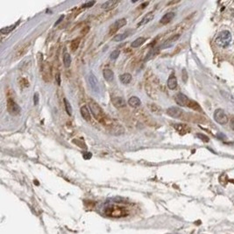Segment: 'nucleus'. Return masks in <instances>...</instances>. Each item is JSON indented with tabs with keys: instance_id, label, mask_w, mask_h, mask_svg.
Masks as SVG:
<instances>
[{
	"instance_id": "nucleus-34",
	"label": "nucleus",
	"mask_w": 234,
	"mask_h": 234,
	"mask_svg": "<svg viewBox=\"0 0 234 234\" xmlns=\"http://www.w3.org/2000/svg\"><path fill=\"white\" fill-rule=\"evenodd\" d=\"M19 83H20V85H21L22 87L29 86V82H28L27 79H25V78H22V79H20Z\"/></svg>"
},
{
	"instance_id": "nucleus-27",
	"label": "nucleus",
	"mask_w": 234,
	"mask_h": 234,
	"mask_svg": "<svg viewBox=\"0 0 234 234\" xmlns=\"http://www.w3.org/2000/svg\"><path fill=\"white\" fill-rule=\"evenodd\" d=\"M79 45H80V39L79 38L75 39L70 43V49L72 50L73 52H75V50L79 48Z\"/></svg>"
},
{
	"instance_id": "nucleus-31",
	"label": "nucleus",
	"mask_w": 234,
	"mask_h": 234,
	"mask_svg": "<svg viewBox=\"0 0 234 234\" xmlns=\"http://www.w3.org/2000/svg\"><path fill=\"white\" fill-rule=\"evenodd\" d=\"M119 54H120V51L119 50H114V51L111 52V54H110V58H111V60H116L119 56Z\"/></svg>"
},
{
	"instance_id": "nucleus-3",
	"label": "nucleus",
	"mask_w": 234,
	"mask_h": 234,
	"mask_svg": "<svg viewBox=\"0 0 234 234\" xmlns=\"http://www.w3.org/2000/svg\"><path fill=\"white\" fill-rule=\"evenodd\" d=\"M89 108H90L92 115L98 121L103 122L105 120V115L104 113V111L95 101H93V100L89 101Z\"/></svg>"
},
{
	"instance_id": "nucleus-32",
	"label": "nucleus",
	"mask_w": 234,
	"mask_h": 234,
	"mask_svg": "<svg viewBox=\"0 0 234 234\" xmlns=\"http://www.w3.org/2000/svg\"><path fill=\"white\" fill-rule=\"evenodd\" d=\"M221 94L224 97V98H227L228 100H230L231 102L234 103V98L231 95V94H229L228 92H224V91H223V90L221 91Z\"/></svg>"
},
{
	"instance_id": "nucleus-5",
	"label": "nucleus",
	"mask_w": 234,
	"mask_h": 234,
	"mask_svg": "<svg viewBox=\"0 0 234 234\" xmlns=\"http://www.w3.org/2000/svg\"><path fill=\"white\" fill-rule=\"evenodd\" d=\"M6 108H7V111L8 112L13 115V116H17L20 113V107L18 105V104L13 100L12 98H9L7 99V105H6Z\"/></svg>"
},
{
	"instance_id": "nucleus-36",
	"label": "nucleus",
	"mask_w": 234,
	"mask_h": 234,
	"mask_svg": "<svg viewBox=\"0 0 234 234\" xmlns=\"http://www.w3.org/2000/svg\"><path fill=\"white\" fill-rule=\"evenodd\" d=\"M95 4V1H92V2H88L86 4H84L83 5V7H84V8H89V7H91L92 5H94Z\"/></svg>"
},
{
	"instance_id": "nucleus-35",
	"label": "nucleus",
	"mask_w": 234,
	"mask_h": 234,
	"mask_svg": "<svg viewBox=\"0 0 234 234\" xmlns=\"http://www.w3.org/2000/svg\"><path fill=\"white\" fill-rule=\"evenodd\" d=\"M182 76H183V81L184 83H187V81H188V73H187V70L185 69H183V71H182Z\"/></svg>"
},
{
	"instance_id": "nucleus-26",
	"label": "nucleus",
	"mask_w": 234,
	"mask_h": 234,
	"mask_svg": "<svg viewBox=\"0 0 234 234\" xmlns=\"http://www.w3.org/2000/svg\"><path fill=\"white\" fill-rule=\"evenodd\" d=\"M64 105H65V110H66V112L68 113V115L71 116V115H72V112H73L72 106H71L70 103L68 101V99L67 98H64Z\"/></svg>"
},
{
	"instance_id": "nucleus-39",
	"label": "nucleus",
	"mask_w": 234,
	"mask_h": 234,
	"mask_svg": "<svg viewBox=\"0 0 234 234\" xmlns=\"http://www.w3.org/2000/svg\"><path fill=\"white\" fill-rule=\"evenodd\" d=\"M91 156H92V154H90V153H86V154H83V158L84 159H89V158H91Z\"/></svg>"
},
{
	"instance_id": "nucleus-7",
	"label": "nucleus",
	"mask_w": 234,
	"mask_h": 234,
	"mask_svg": "<svg viewBox=\"0 0 234 234\" xmlns=\"http://www.w3.org/2000/svg\"><path fill=\"white\" fill-rule=\"evenodd\" d=\"M88 83L89 84V86L91 88V89L95 92H98L99 91V85L98 81L97 79V77L95 76V75L92 73H89L88 75Z\"/></svg>"
},
{
	"instance_id": "nucleus-17",
	"label": "nucleus",
	"mask_w": 234,
	"mask_h": 234,
	"mask_svg": "<svg viewBox=\"0 0 234 234\" xmlns=\"http://www.w3.org/2000/svg\"><path fill=\"white\" fill-rule=\"evenodd\" d=\"M128 104L133 108H138L141 105V101L138 97H132L128 100Z\"/></svg>"
},
{
	"instance_id": "nucleus-40",
	"label": "nucleus",
	"mask_w": 234,
	"mask_h": 234,
	"mask_svg": "<svg viewBox=\"0 0 234 234\" xmlns=\"http://www.w3.org/2000/svg\"><path fill=\"white\" fill-rule=\"evenodd\" d=\"M56 79H57V84H58V85H61V75H60V74H57Z\"/></svg>"
},
{
	"instance_id": "nucleus-22",
	"label": "nucleus",
	"mask_w": 234,
	"mask_h": 234,
	"mask_svg": "<svg viewBox=\"0 0 234 234\" xmlns=\"http://www.w3.org/2000/svg\"><path fill=\"white\" fill-rule=\"evenodd\" d=\"M103 75H104V78L108 82H111L114 78V73L111 69H104L103 72Z\"/></svg>"
},
{
	"instance_id": "nucleus-18",
	"label": "nucleus",
	"mask_w": 234,
	"mask_h": 234,
	"mask_svg": "<svg viewBox=\"0 0 234 234\" xmlns=\"http://www.w3.org/2000/svg\"><path fill=\"white\" fill-rule=\"evenodd\" d=\"M118 1L116 0H109V1H106L104 4H102V8L104 10H111V9H113L117 4H118Z\"/></svg>"
},
{
	"instance_id": "nucleus-29",
	"label": "nucleus",
	"mask_w": 234,
	"mask_h": 234,
	"mask_svg": "<svg viewBox=\"0 0 234 234\" xmlns=\"http://www.w3.org/2000/svg\"><path fill=\"white\" fill-rule=\"evenodd\" d=\"M15 25H10V26H7V27H4V28H2L1 29V34H9V33H11L12 31H13V29L15 28Z\"/></svg>"
},
{
	"instance_id": "nucleus-24",
	"label": "nucleus",
	"mask_w": 234,
	"mask_h": 234,
	"mask_svg": "<svg viewBox=\"0 0 234 234\" xmlns=\"http://www.w3.org/2000/svg\"><path fill=\"white\" fill-rule=\"evenodd\" d=\"M120 81L123 84H128L132 81V75L129 73L123 74L120 76Z\"/></svg>"
},
{
	"instance_id": "nucleus-28",
	"label": "nucleus",
	"mask_w": 234,
	"mask_h": 234,
	"mask_svg": "<svg viewBox=\"0 0 234 234\" xmlns=\"http://www.w3.org/2000/svg\"><path fill=\"white\" fill-rule=\"evenodd\" d=\"M128 36H129V33H124V34H121L116 35L115 37L113 38V40L114 41H122Z\"/></svg>"
},
{
	"instance_id": "nucleus-2",
	"label": "nucleus",
	"mask_w": 234,
	"mask_h": 234,
	"mask_svg": "<svg viewBox=\"0 0 234 234\" xmlns=\"http://www.w3.org/2000/svg\"><path fill=\"white\" fill-rule=\"evenodd\" d=\"M232 38V34L228 30H224L218 34L216 39V43L221 48H226L230 45Z\"/></svg>"
},
{
	"instance_id": "nucleus-38",
	"label": "nucleus",
	"mask_w": 234,
	"mask_h": 234,
	"mask_svg": "<svg viewBox=\"0 0 234 234\" xmlns=\"http://www.w3.org/2000/svg\"><path fill=\"white\" fill-rule=\"evenodd\" d=\"M73 142H74L75 144H76V145H78V146H79V147H80V148H85V147H86V146H84V145H82V143H81V142H80V141H79V140H77V141H76V139H74V141H73Z\"/></svg>"
},
{
	"instance_id": "nucleus-1",
	"label": "nucleus",
	"mask_w": 234,
	"mask_h": 234,
	"mask_svg": "<svg viewBox=\"0 0 234 234\" xmlns=\"http://www.w3.org/2000/svg\"><path fill=\"white\" fill-rule=\"evenodd\" d=\"M104 213L106 216L111 217V218H124L129 214L127 209L124 207L119 206V205H111V206L107 207L104 210Z\"/></svg>"
},
{
	"instance_id": "nucleus-10",
	"label": "nucleus",
	"mask_w": 234,
	"mask_h": 234,
	"mask_svg": "<svg viewBox=\"0 0 234 234\" xmlns=\"http://www.w3.org/2000/svg\"><path fill=\"white\" fill-rule=\"evenodd\" d=\"M189 101V98L183 93H178L175 96V102L177 103V104H179L181 106H187Z\"/></svg>"
},
{
	"instance_id": "nucleus-13",
	"label": "nucleus",
	"mask_w": 234,
	"mask_h": 234,
	"mask_svg": "<svg viewBox=\"0 0 234 234\" xmlns=\"http://www.w3.org/2000/svg\"><path fill=\"white\" fill-rule=\"evenodd\" d=\"M126 23H127V21H126V19H118V20H116V21H115V23L111 25V27L112 33H114V32L118 31L119 28H121V27L124 26V25H126Z\"/></svg>"
},
{
	"instance_id": "nucleus-15",
	"label": "nucleus",
	"mask_w": 234,
	"mask_h": 234,
	"mask_svg": "<svg viewBox=\"0 0 234 234\" xmlns=\"http://www.w3.org/2000/svg\"><path fill=\"white\" fill-rule=\"evenodd\" d=\"M29 46H30V42H27V43L24 44L23 46H21L19 49L17 50V52L15 54V58H19V57L24 55L25 53L27 52Z\"/></svg>"
},
{
	"instance_id": "nucleus-4",
	"label": "nucleus",
	"mask_w": 234,
	"mask_h": 234,
	"mask_svg": "<svg viewBox=\"0 0 234 234\" xmlns=\"http://www.w3.org/2000/svg\"><path fill=\"white\" fill-rule=\"evenodd\" d=\"M167 114L174 118H182L183 120H187L186 113L182 109L178 107H170L167 110Z\"/></svg>"
},
{
	"instance_id": "nucleus-19",
	"label": "nucleus",
	"mask_w": 234,
	"mask_h": 234,
	"mask_svg": "<svg viewBox=\"0 0 234 234\" xmlns=\"http://www.w3.org/2000/svg\"><path fill=\"white\" fill-rule=\"evenodd\" d=\"M168 87L170 89H174L177 87V79H176L175 75L174 74L171 75L169 76L168 80Z\"/></svg>"
},
{
	"instance_id": "nucleus-9",
	"label": "nucleus",
	"mask_w": 234,
	"mask_h": 234,
	"mask_svg": "<svg viewBox=\"0 0 234 234\" xmlns=\"http://www.w3.org/2000/svg\"><path fill=\"white\" fill-rule=\"evenodd\" d=\"M111 104H113V106L117 109H121L124 108L126 105V102L125 100L120 97H115L111 99Z\"/></svg>"
},
{
	"instance_id": "nucleus-12",
	"label": "nucleus",
	"mask_w": 234,
	"mask_h": 234,
	"mask_svg": "<svg viewBox=\"0 0 234 234\" xmlns=\"http://www.w3.org/2000/svg\"><path fill=\"white\" fill-rule=\"evenodd\" d=\"M174 127L180 134H183V135L190 132V128L183 124H174Z\"/></svg>"
},
{
	"instance_id": "nucleus-25",
	"label": "nucleus",
	"mask_w": 234,
	"mask_h": 234,
	"mask_svg": "<svg viewBox=\"0 0 234 234\" xmlns=\"http://www.w3.org/2000/svg\"><path fill=\"white\" fill-rule=\"evenodd\" d=\"M71 56L69 55V54L65 53L63 55V64L66 68H69L71 65Z\"/></svg>"
},
{
	"instance_id": "nucleus-21",
	"label": "nucleus",
	"mask_w": 234,
	"mask_h": 234,
	"mask_svg": "<svg viewBox=\"0 0 234 234\" xmlns=\"http://www.w3.org/2000/svg\"><path fill=\"white\" fill-rule=\"evenodd\" d=\"M187 107H189V108H190V109H192L194 111H202V108L200 107L199 104H197L196 101H194L192 99H189V103L187 104Z\"/></svg>"
},
{
	"instance_id": "nucleus-8",
	"label": "nucleus",
	"mask_w": 234,
	"mask_h": 234,
	"mask_svg": "<svg viewBox=\"0 0 234 234\" xmlns=\"http://www.w3.org/2000/svg\"><path fill=\"white\" fill-rule=\"evenodd\" d=\"M180 38V34H174L173 35L172 37H170L168 39H167L161 46L160 47V49H164V48H168L170 47H172L173 45L174 44V42Z\"/></svg>"
},
{
	"instance_id": "nucleus-11",
	"label": "nucleus",
	"mask_w": 234,
	"mask_h": 234,
	"mask_svg": "<svg viewBox=\"0 0 234 234\" xmlns=\"http://www.w3.org/2000/svg\"><path fill=\"white\" fill-rule=\"evenodd\" d=\"M42 75H43V78L46 81H50L52 73H51V66L48 62H46L42 68Z\"/></svg>"
},
{
	"instance_id": "nucleus-20",
	"label": "nucleus",
	"mask_w": 234,
	"mask_h": 234,
	"mask_svg": "<svg viewBox=\"0 0 234 234\" xmlns=\"http://www.w3.org/2000/svg\"><path fill=\"white\" fill-rule=\"evenodd\" d=\"M80 112H81V115H82V117L84 120H86V121L90 120V118H91L90 112L89 111L86 106H82L81 109H80Z\"/></svg>"
},
{
	"instance_id": "nucleus-30",
	"label": "nucleus",
	"mask_w": 234,
	"mask_h": 234,
	"mask_svg": "<svg viewBox=\"0 0 234 234\" xmlns=\"http://www.w3.org/2000/svg\"><path fill=\"white\" fill-rule=\"evenodd\" d=\"M149 108L150 110L152 111V112L154 113H156V114H160V108L159 106H157L156 104H150L149 105Z\"/></svg>"
},
{
	"instance_id": "nucleus-42",
	"label": "nucleus",
	"mask_w": 234,
	"mask_h": 234,
	"mask_svg": "<svg viewBox=\"0 0 234 234\" xmlns=\"http://www.w3.org/2000/svg\"><path fill=\"white\" fill-rule=\"evenodd\" d=\"M231 127H232V129L234 130V118H233L231 120Z\"/></svg>"
},
{
	"instance_id": "nucleus-16",
	"label": "nucleus",
	"mask_w": 234,
	"mask_h": 234,
	"mask_svg": "<svg viewBox=\"0 0 234 234\" xmlns=\"http://www.w3.org/2000/svg\"><path fill=\"white\" fill-rule=\"evenodd\" d=\"M154 18V14L153 13H148V14H146V15L144 16V18L141 19V21L138 24V26H142V25L148 24L150 21L153 20Z\"/></svg>"
},
{
	"instance_id": "nucleus-14",
	"label": "nucleus",
	"mask_w": 234,
	"mask_h": 234,
	"mask_svg": "<svg viewBox=\"0 0 234 234\" xmlns=\"http://www.w3.org/2000/svg\"><path fill=\"white\" fill-rule=\"evenodd\" d=\"M174 16H175V14H174V13H172V12H171V13H166V14L160 19V24H162V25H167V24H168L169 22L172 21L173 19L174 18Z\"/></svg>"
},
{
	"instance_id": "nucleus-37",
	"label": "nucleus",
	"mask_w": 234,
	"mask_h": 234,
	"mask_svg": "<svg viewBox=\"0 0 234 234\" xmlns=\"http://www.w3.org/2000/svg\"><path fill=\"white\" fill-rule=\"evenodd\" d=\"M39 94L38 93H35L34 94V105H38L39 104Z\"/></svg>"
},
{
	"instance_id": "nucleus-6",
	"label": "nucleus",
	"mask_w": 234,
	"mask_h": 234,
	"mask_svg": "<svg viewBox=\"0 0 234 234\" xmlns=\"http://www.w3.org/2000/svg\"><path fill=\"white\" fill-rule=\"evenodd\" d=\"M214 119L219 124H225L228 122V117L222 109H218L214 112Z\"/></svg>"
},
{
	"instance_id": "nucleus-23",
	"label": "nucleus",
	"mask_w": 234,
	"mask_h": 234,
	"mask_svg": "<svg viewBox=\"0 0 234 234\" xmlns=\"http://www.w3.org/2000/svg\"><path fill=\"white\" fill-rule=\"evenodd\" d=\"M146 41V39L144 37H139L138 38V39H136L135 40L133 41V42H132V44H131V46H132V48H139V47H140L144 42Z\"/></svg>"
},
{
	"instance_id": "nucleus-33",
	"label": "nucleus",
	"mask_w": 234,
	"mask_h": 234,
	"mask_svg": "<svg viewBox=\"0 0 234 234\" xmlns=\"http://www.w3.org/2000/svg\"><path fill=\"white\" fill-rule=\"evenodd\" d=\"M197 136L201 140H203V142H209V138L206 135H204V134H203V133H197Z\"/></svg>"
},
{
	"instance_id": "nucleus-41",
	"label": "nucleus",
	"mask_w": 234,
	"mask_h": 234,
	"mask_svg": "<svg viewBox=\"0 0 234 234\" xmlns=\"http://www.w3.org/2000/svg\"><path fill=\"white\" fill-rule=\"evenodd\" d=\"M63 18H64V15H62V16L60 17V19H59L57 20V22L55 23V25H59V24H60V23L62 22V19H63Z\"/></svg>"
}]
</instances>
